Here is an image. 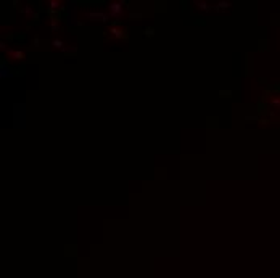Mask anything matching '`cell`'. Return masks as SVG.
Wrapping results in <instances>:
<instances>
[{
    "mask_svg": "<svg viewBox=\"0 0 280 278\" xmlns=\"http://www.w3.org/2000/svg\"><path fill=\"white\" fill-rule=\"evenodd\" d=\"M111 8V13H113V16H119V5H118V3H113V5L110 7Z\"/></svg>",
    "mask_w": 280,
    "mask_h": 278,
    "instance_id": "1",
    "label": "cell"
}]
</instances>
